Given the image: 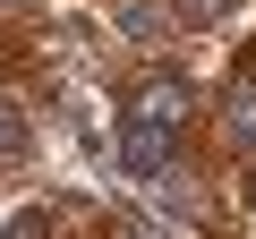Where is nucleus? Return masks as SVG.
Instances as JSON below:
<instances>
[{"instance_id": "obj_1", "label": "nucleus", "mask_w": 256, "mask_h": 239, "mask_svg": "<svg viewBox=\"0 0 256 239\" xmlns=\"http://www.w3.org/2000/svg\"><path fill=\"white\" fill-rule=\"evenodd\" d=\"M180 120H188V86H180V77L137 86V102H128V128H120V162H128V180H154V171L171 162Z\"/></svg>"}, {"instance_id": "obj_2", "label": "nucleus", "mask_w": 256, "mask_h": 239, "mask_svg": "<svg viewBox=\"0 0 256 239\" xmlns=\"http://www.w3.org/2000/svg\"><path fill=\"white\" fill-rule=\"evenodd\" d=\"M18 154H26V120L0 102V162H18Z\"/></svg>"}, {"instance_id": "obj_3", "label": "nucleus", "mask_w": 256, "mask_h": 239, "mask_svg": "<svg viewBox=\"0 0 256 239\" xmlns=\"http://www.w3.org/2000/svg\"><path fill=\"white\" fill-rule=\"evenodd\" d=\"M0 239H52V214H18V222L0 230Z\"/></svg>"}, {"instance_id": "obj_4", "label": "nucleus", "mask_w": 256, "mask_h": 239, "mask_svg": "<svg viewBox=\"0 0 256 239\" xmlns=\"http://www.w3.org/2000/svg\"><path fill=\"white\" fill-rule=\"evenodd\" d=\"M222 9H230V0H180V18H188V26H214Z\"/></svg>"}, {"instance_id": "obj_5", "label": "nucleus", "mask_w": 256, "mask_h": 239, "mask_svg": "<svg viewBox=\"0 0 256 239\" xmlns=\"http://www.w3.org/2000/svg\"><path fill=\"white\" fill-rule=\"evenodd\" d=\"M248 205H256V180H248Z\"/></svg>"}]
</instances>
